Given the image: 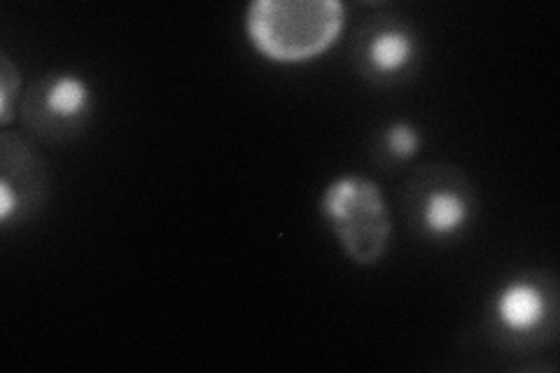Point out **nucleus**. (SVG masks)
<instances>
[{
    "label": "nucleus",
    "mask_w": 560,
    "mask_h": 373,
    "mask_svg": "<svg viewBox=\"0 0 560 373\" xmlns=\"http://www.w3.org/2000/svg\"><path fill=\"white\" fill-rule=\"evenodd\" d=\"M51 173L45 156L28 138L5 131L0 136V224L20 226L47 203Z\"/></svg>",
    "instance_id": "7"
},
{
    "label": "nucleus",
    "mask_w": 560,
    "mask_h": 373,
    "mask_svg": "<svg viewBox=\"0 0 560 373\" xmlns=\"http://www.w3.org/2000/svg\"><path fill=\"white\" fill-rule=\"evenodd\" d=\"M94 92L75 73H45L33 80L20 101L24 129L45 143L80 136L94 117Z\"/></svg>",
    "instance_id": "5"
},
{
    "label": "nucleus",
    "mask_w": 560,
    "mask_h": 373,
    "mask_svg": "<svg viewBox=\"0 0 560 373\" xmlns=\"http://www.w3.org/2000/svg\"><path fill=\"white\" fill-rule=\"evenodd\" d=\"M409 229L428 243H453L475 224L479 201L467 173L453 164L418 166L401 189Z\"/></svg>",
    "instance_id": "3"
},
{
    "label": "nucleus",
    "mask_w": 560,
    "mask_h": 373,
    "mask_svg": "<svg viewBox=\"0 0 560 373\" xmlns=\"http://www.w3.org/2000/svg\"><path fill=\"white\" fill-rule=\"evenodd\" d=\"M320 210L350 261L372 266L388 250L393 220L381 187L370 177L341 175L331 180Z\"/></svg>",
    "instance_id": "4"
},
{
    "label": "nucleus",
    "mask_w": 560,
    "mask_h": 373,
    "mask_svg": "<svg viewBox=\"0 0 560 373\" xmlns=\"http://www.w3.org/2000/svg\"><path fill=\"white\" fill-rule=\"evenodd\" d=\"M22 75L20 68L8 55H0V121L10 124L14 117V103L20 108L22 101Z\"/></svg>",
    "instance_id": "9"
},
{
    "label": "nucleus",
    "mask_w": 560,
    "mask_h": 373,
    "mask_svg": "<svg viewBox=\"0 0 560 373\" xmlns=\"http://www.w3.org/2000/svg\"><path fill=\"white\" fill-rule=\"evenodd\" d=\"M560 325V285L547 269L504 280L486 304L488 341L504 352L530 354L556 343Z\"/></svg>",
    "instance_id": "2"
},
{
    "label": "nucleus",
    "mask_w": 560,
    "mask_h": 373,
    "mask_svg": "<svg viewBox=\"0 0 560 373\" xmlns=\"http://www.w3.org/2000/svg\"><path fill=\"white\" fill-rule=\"evenodd\" d=\"M350 57L362 80L376 86H395L413 78L423 57V45L409 20L381 12L360 24Z\"/></svg>",
    "instance_id": "6"
},
{
    "label": "nucleus",
    "mask_w": 560,
    "mask_h": 373,
    "mask_svg": "<svg viewBox=\"0 0 560 373\" xmlns=\"http://www.w3.org/2000/svg\"><path fill=\"white\" fill-rule=\"evenodd\" d=\"M339 0H257L245 14L248 38L261 57L302 63L320 57L343 31Z\"/></svg>",
    "instance_id": "1"
},
{
    "label": "nucleus",
    "mask_w": 560,
    "mask_h": 373,
    "mask_svg": "<svg viewBox=\"0 0 560 373\" xmlns=\"http://www.w3.org/2000/svg\"><path fill=\"white\" fill-rule=\"evenodd\" d=\"M423 145V136L411 121H390L376 133L372 156L374 162L385 171H397L409 164Z\"/></svg>",
    "instance_id": "8"
}]
</instances>
